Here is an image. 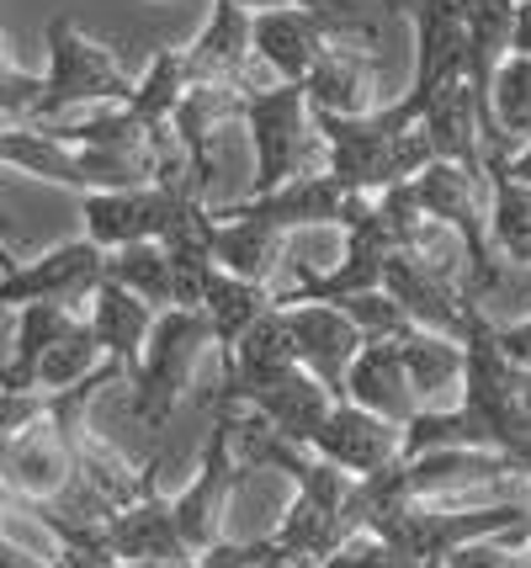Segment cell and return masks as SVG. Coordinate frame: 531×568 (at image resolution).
<instances>
[{
    "label": "cell",
    "instance_id": "obj_22",
    "mask_svg": "<svg viewBox=\"0 0 531 568\" xmlns=\"http://www.w3.org/2000/svg\"><path fill=\"white\" fill-rule=\"evenodd\" d=\"M207 250H213L218 272L272 287V276H277V266H282V250H287V234L266 229L261 219H234L224 207H218V213L207 207Z\"/></svg>",
    "mask_w": 531,
    "mask_h": 568
},
{
    "label": "cell",
    "instance_id": "obj_40",
    "mask_svg": "<svg viewBox=\"0 0 531 568\" xmlns=\"http://www.w3.org/2000/svg\"><path fill=\"white\" fill-rule=\"evenodd\" d=\"M118 568H197V564H118Z\"/></svg>",
    "mask_w": 531,
    "mask_h": 568
},
{
    "label": "cell",
    "instance_id": "obj_37",
    "mask_svg": "<svg viewBox=\"0 0 531 568\" xmlns=\"http://www.w3.org/2000/svg\"><path fill=\"white\" fill-rule=\"evenodd\" d=\"M510 53L531 59V0H515V38H510Z\"/></svg>",
    "mask_w": 531,
    "mask_h": 568
},
{
    "label": "cell",
    "instance_id": "obj_15",
    "mask_svg": "<svg viewBox=\"0 0 531 568\" xmlns=\"http://www.w3.org/2000/svg\"><path fill=\"white\" fill-rule=\"evenodd\" d=\"M462 32H468V59H462V80L473 91V106H479L483 123V144L494 154V112H489V97H494V74L510 59V38H515V0H462Z\"/></svg>",
    "mask_w": 531,
    "mask_h": 568
},
{
    "label": "cell",
    "instance_id": "obj_26",
    "mask_svg": "<svg viewBox=\"0 0 531 568\" xmlns=\"http://www.w3.org/2000/svg\"><path fill=\"white\" fill-rule=\"evenodd\" d=\"M489 245L506 266H531V186L489 165Z\"/></svg>",
    "mask_w": 531,
    "mask_h": 568
},
{
    "label": "cell",
    "instance_id": "obj_2",
    "mask_svg": "<svg viewBox=\"0 0 531 568\" xmlns=\"http://www.w3.org/2000/svg\"><path fill=\"white\" fill-rule=\"evenodd\" d=\"M329 43H378V17L361 0L255 11V59L277 74V85H304Z\"/></svg>",
    "mask_w": 531,
    "mask_h": 568
},
{
    "label": "cell",
    "instance_id": "obj_36",
    "mask_svg": "<svg viewBox=\"0 0 531 568\" xmlns=\"http://www.w3.org/2000/svg\"><path fill=\"white\" fill-rule=\"evenodd\" d=\"M53 558H38V552H27L22 542H11V537H0V568H49Z\"/></svg>",
    "mask_w": 531,
    "mask_h": 568
},
{
    "label": "cell",
    "instance_id": "obj_34",
    "mask_svg": "<svg viewBox=\"0 0 531 568\" xmlns=\"http://www.w3.org/2000/svg\"><path fill=\"white\" fill-rule=\"evenodd\" d=\"M447 568H531V552H506V547H489V542H473V547H457Z\"/></svg>",
    "mask_w": 531,
    "mask_h": 568
},
{
    "label": "cell",
    "instance_id": "obj_35",
    "mask_svg": "<svg viewBox=\"0 0 531 568\" xmlns=\"http://www.w3.org/2000/svg\"><path fill=\"white\" fill-rule=\"evenodd\" d=\"M494 341H500V351H506L510 362L521 372H531V320H521V324H494Z\"/></svg>",
    "mask_w": 531,
    "mask_h": 568
},
{
    "label": "cell",
    "instance_id": "obj_4",
    "mask_svg": "<svg viewBox=\"0 0 531 568\" xmlns=\"http://www.w3.org/2000/svg\"><path fill=\"white\" fill-rule=\"evenodd\" d=\"M527 531L531 516L521 505H483V510H447V505H420V499H394L367 516V531L382 537L394 552H405L415 568H441L457 547L489 542L506 531Z\"/></svg>",
    "mask_w": 531,
    "mask_h": 568
},
{
    "label": "cell",
    "instance_id": "obj_33",
    "mask_svg": "<svg viewBox=\"0 0 531 568\" xmlns=\"http://www.w3.org/2000/svg\"><path fill=\"white\" fill-rule=\"evenodd\" d=\"M325 568H415V564H409L405 552H394L382 537H372V531H356Z\"/></svg>",
    "mask_w": 531,
    "mask_h": 568
},
{
    "label": "cell",
    "instance_id": "obj_17",
    "mask_svg": "<svg viewBox=\"0 0 531 568\" xmlns=\"http://www.w3.org/2000/svg\"><path fill=\"white\" fill-rule=\"evenodd\" d=\"M102 558L112 564H197L176 531L171 499L144 495L102 526Z\"/></svg>",
    "mask_w": 531,
    "mask_h": 568
},
{
    "label": "cell",
    "instance_id": "obj_8",
    "mask_svg": "<svg viewBox=\"0 0 531 568\" xmlns=\"http://www.w3.org/2000/svg\"><path fill=\"white\" fill-rule=\"evenodd\" d=\"M207 202L192 186H133V192H91L80 197L85 240L106 255L127 245H165L176 229L203 213Z\"/></svg>",
    "mask_w": 531,
    "mask_h": 568
},
{
    "label": "cell",
    "instance_id": "obj_29",
    "mask_svg": "<svg viewBox=\"0 0 531 568\" xmlns=\"http://www.w3.org/2000/svg\"><path fill=\"white\" fill-rule=\"evenodd\" d=\"M102 367H106L102 341H96L91 320H80L75 329L43 356V367H38V394H49V398L70 394V388H80V383H91Z\"/></svg>",
    "mask_w": 531,
    "mask_h": 568
},
{
    "label": "cell",
    "instance_id": "obj_28",
    "mask_svg": "<svg viewBox=\"0 0 531 568\" xmlns=\"http://www.w3.org/2000/svg\"><path fill=\"white\" fill-rule=\"evenodd\" d=\"M106 276L127 293H139L160 314L176 308V266H171L165 245H127L118 255H106Z\"/></svg>",
    "mask_w": 531,
    "mask_h": 568
},
{
    "label": "cell",
    "instance_id": "obj_31",
    "mask_svg": "<svg viewBox=\"0 0 531 568\" xmlns=\"http://www.w3.org/2000/svg\"><path fill=\"white\" fill-rule=\"evenodd\" d=\"M335 308H346V314H351V324L367 335V341H399V335H409V329H415V324H409V314L388 293L346 297V303H335Z\"/></svg>",
    "mask_w": 531,
    "mask_h": 568
},
{
    "label": "cell",
    "instance_id": "obj_19",
    "mask_svg": "<svg viewBox=\"0 0 531 568\" xmlns=\"http://www.w3.org/2000/svg\"><path fill=\"white\" fill-rule=\"evenodd\" d=\"M346 404L367 409V415H382L394 425H409L420 415V398L409 388L405 356H399V341H367L361 356L351 362V377H346Z\"/></svg>",
    "mask_w": 531,
    "mask_h": 568
},
{
    "label": "cell",
    "instance_id": "obj_38",
    "mask_svg": "<svg viewBox=\"0 0 531 568\" xmlns=\"http://www.w3.org/2000/svg\"><path fill=\"white\" fill-rule=\"evenodd\" d=\"M489 165H494V171H506L510 181H521V186H531V144H527V149H515L510 160H489Z\"/></svg>",
    "mask_w": 531,
    "mask_h": 568
},
{
    "label": "cell",
    "instance_id": "obj_11",
    "mask_svg": "<svg viewBox=\"0 0 531 568\" xmlns=\"http://www.w3.org/2000/svg\"><path fill=\"white\" fill-rule=\"evenodd\" d=\"M308 452L335 463L340 473H351V478H378V473H388L394 463H405V425L382 420V415H367V409H356L346 398H335V409H329V420L314 430Z\"/></svg>",
    "mask_w": 531,
    "mask_h": 568
},
{
    "label": "cell",
    "instance_id": "obj_39",
    "mask_svg": "<svg viewBox=\"0 0 531 568\" xmlns=\"http://www.w3.org/2000/svg\"><path fill=\"white\" fill-rule=\"evenodd\" d=\"M245 11H277V6H319V0H234Z\"/></svg>",
    "mask_w": 531,
    "mask_h": 568
},
{
    "label": "cell",
    "instance_id": "obj_24",
    "mask_svg": "<svg viewBox=\"0 0 531 568\" xmlns=\"http://www.w3.org/2000/svg\"><path fill=\"white\" fill-rule=\"evenodd\" d=\"M85 320L96 329L106 362H118V367L133 377V367H139V356H144V346H150V335H154L160 308H150L139 293H127V287H118V282L106 276L102 287L91 293V314H85Z\"/></svg>",
    "mask_w": 531,
    "mask_h": 568
},
{
    "label": "cell",
    "instance_id": "obj_5",
    "mask_svg": "<svg viewBox=\"0 0 531 568\" xmlns=\"http://www.w3.org/2000/svg\"><path fill=\"white\" fill-rule=\"evenodd\" d=\"M43 43H49V74H43V101H38V123H64L75 106H127L133 91H139V80L123 70V59L96 43V38H85L70 17H53L49 32H43Z\"/></svg>",
    "mask_w": 531,
    "mask_h": 568
},
{
    "label": "cell",
    "instance_id": "obj_7",
    "mask_svg": "<svg viewBox=\"0 0 531 568\" xmlns=\"http://www.w3.org/2000/svg\"><path fill=\"white\" fill-rule=\"evenodd\" d=\"M234 415L239 404H213L207 409V442H203V463L192 473V484L171 499V516H176V531L192 558L213 552L224 537V516H228V499L234 489L245 484V463L234 457Z\"/></svg>",
    "mask_w": 531,
    "mask_h": 568
},
{
    "label": "cell",
    "instance_id": "obj_21",
    "mask_svg": "<svg viewBox=\"0 0 531 568\" xmlns=\"http://www.w3.org/2000/svg\"><path fill=\"white\" fill-rule=\"evenodd\" d=\"M399 356H405L409 388L420 398V409H457L462 404V388H468V351L462 341H447V335H430V329H409L399 335Z\"/></svg>",
    "mask_w": 531,
    "mask_h": 568
},
{
    "label": "cell",
    "instance_id": "obj_30",
    "mask_svg": "<svg viewBox=\"0 0 531 568\" xmlns=\"http://www.w3.org/2000/svg\"><path fill=\"white\" fill-rule=\"evenodd\" d=\"M38 101H43V74L17 70L0 49V128H32L38 123Z\"/></svg>",
    "mask_w": 531,
    "mask_h": 568
},
{
    "label": "cell",
    "instance_id": "obj_9",
    "mask_svg": "<svg viewBox=\"0 0 531 568\" xmlns=\"http://www.w3.org/2000/svg\"><path fill=\"white\" fill-rule=\"evenodd\" d=\"M106 282V250L91 240H70L53 245L38 261H22L11 272H0V308H27V303H64V308H85V297Z\"/></svg>",
    "mask_w": 531,
    "mask_h": 568
},
{
    "label": "cell",
    "instance_id": "obj_25",
    "mask_svg": "<svg viewBox=\"0 0 531 568\" xmlns=\"http://www.w3.org/2000/svg\"><path fill=\"white\" fill-rule=\"evenodd\" d=\"M272 308H277V293H272V287L245 282V276H228V272H213V282H207V293H203V314H207V324H213V346L224 351V356H234V346H239Z\"/></svg>",
    "mask_w": 531,
    "mask_h": 568
},
{
    "label": "cell",
    "instance_id": "obj_3",
    "mask_svg": "<svg viewBox=\"0 0 531 568\" xmlns=\"http://www.w3.org/2000/svg\"><path fill=\"white\" fill-rule=\"evenodd\" d=\"M245 128H251V149H255L251 197H272V192L304 181V175L329 171L325 133L314 123V106H308L304 85L255 91V97L245 101Z\"/></svg>",
    "mask_w": 531,
    "mask_h": 568
},
{
    "label": "cell",
    "instance_id": "obj_20",
    "mask_svg": "<svg viewBox=\"0 0 531 568\" xmlns=\"http://www.w3.org/2000/svg\"><path fill=\"white\" fill-rule=\"evenodd\" d=\"M420 128H426L436 160L462 165V171H473V175H489V144H483V123H479V106H473L468 80H452L447 91H436L426 101Z\"/></svg>",
    "mask_w": 531,
    "mask_h": 568
},
{
    "label": "cell",
    "instance_id": "obj_41",
    "mask_svg": "<svg viewBox=\"0 0 531 568\" xmlns=\"http://www.w3.org/2000/svg\"><path fill=\"white\" fill-rule=\"evenodd\" d=\"M441 568H447V564H441Z\"/></svg>",
    "mask_w": 531,
    "mask_h": 568
},
{
    "label": "cell",
    "instance_id": "obj_13",
    "mask_svg": "<svg viewBox=\"0 0 531 568\" xmlns=\"http://www.w3.org/2000/svg\"><path fill=\"white\" fill-rule=\"evenodd\" d=\"M70 484H75V452L64 442L59 420L43 415L22 442L6 452V463H0V489L11 495V505H49V499H59Z\"/></svg>",
    "mask_w": 531,
    "mask_h": 568
},
{
    "label": "cell",
    "instance_id": "obj_1",
    "mask_svg": "<svg viewBox=\"0 0 531 568\" xmlns=\"http://www.w3.org/2000/svg\"><path fill=\"white\" fill-rule=\"evenodd\" d=\"M314 123L325 133L329 175L346 186V197H382L394 186H409L426 165H436V149L420 128V106L409 97L399 106H378L372 118L314 112Z\"/></svg>",
    "mask_w": 531,
    "mask_h": 568
},
{
    "label": "cell",
    "instance_id": "obj_16",
    "mask_svg": "<svg viewBox=\"0 0 531 568\" xmlns=\"http://www.w3.org/2000/svg\"><path fill=\"white\" fill-rule=\"evenodd\" d=\"M308 106L325 118H372L378 112V53L372 43H329L304 80Z\"/></svg>",
    "mask_w": 531,
    "mask_h": 568
},
{
    "label": "cell",
    "instance_id": "obj_18",
    "mask_svg": "<svg viewBox=\"0 0 531 568\" xmlns=\"http://www.w3.org/2000/svg\"><path fill=\"white\" fill-rule=\"evenodd\" d=\"M245 91H234V85H213V80H192L186 85V97L176 106V139L186 149V165H192V186H197V197L207 192V181H213V133L224 123H245Z\"/></svg>",
    "mask_w": 531,
    "mask_h": 568
},
{
    "label": "cell",
    "instance_id": "obj_32",
    "mask_svg": "<svg viewBox=\"0 0 531 568\" xmlns=\"http://www.w3.org/2000/svg\"><path fill=\"white\" fill-rule=\"evenodd\" d=\"M43 415H49V394H6L0 388V463Z\"/></svg>",
    "mask_w": 531,
    "mask_h": 568
},
{
    "label": "cell",
    "instance_id": "obj_27",
    "mask_svg": "<svg viewBox=\"0 0 531 568\" xmlns=\"http://www.w3.org/2000/svg\"><path fill=\"white\" fill-rule=\"evenodd\" d=\"M489 112H494V154L489 160H510L515 149L531 144V59L510 53L500 64Z\"/></svg>",
    "mask_w": 531,
    "mask_h": 568
},
{
    "label": "cell",
    "instance_id": "obj_14",
    "mask_svg": "<svg viewBox=\"0 0 531 568\" xmlns=\"http://www.w3.org/2000/svg\"><path fill=\"white\" fill-rule=\"evenodd\" d=\"M415 22V85L409 101L426 118V101L462 80V59H468V32H462V0H420L409 11Z\"/></svg>",
    "mask_w": 531,
    "mask_h": 568
},
{
    "label": "cell",
    "instance_id": "obj_12",
    "mask_svg": "<svg viewBox=\"0 0 531 568\" xmlns=\"http://www.w3.org/2000/svg\"><path fill=\"white\" fill-rule=\"evenodd\" d=\"M282 320H287V335H293V351H298V367L314 372L329 394H346V377H351V362L361 356L367 335L351 324L346 308L335 303H277Z\"/></svg>",
    "mask_w": 531,
    "mask_h": 568
},
{
    "label": "cell",
    "instance_id": "obj_10",
    "mask_svg": "<svg viewBox=\"0 0 531 568\" xmlns=\"http://www.w3.org/2000/svg\"><path fill=\"white\" fill-rule=\"evenodd\" d=\"M186 74L192 80H213V85H234V91H272L266 85V64L255 59V11L234 6V0H213L207 27L186 49Z\"/></svg>",
    "mask_w": 531,
    "mask_h": 568
},
{
    "label": "cell",
    "instance_id": "obj_6",
    "mask_svg": "<svg viewBox=\"0 0 531 568\" xmlns=\"http://www.w3.org/2000/svg\"><path fill=\"white\" fill-rule=\"evenodd\" d=\"M207 346H213V324H207L203 308H165L154 320V335L139 356V367L127 377L133 383V398H127L133 420L150 425V430H165L186 388H192V372H197Z\"/></svg>",
    "mask_w": 531,
    "mask_h": 568
},
{
    "label": "cell",
    "instance_id": "obj_23",
    "mask_svg": "<svg viewBox=\"0 0 531 568\" xmlns=\"http://www.w3.org/2000/svg\"><path fill=\"white\" fill-rule=\"evenodd\" d=\"M224 213H234V219H261L266 229H277V234H293V229H308V223H340V213H346V186L329 171H319V175H304V181L272 192V197L234 202Z\"/></svg>",
    "mask_w": 531,
    "mask_h": 568
}]
</instances>
